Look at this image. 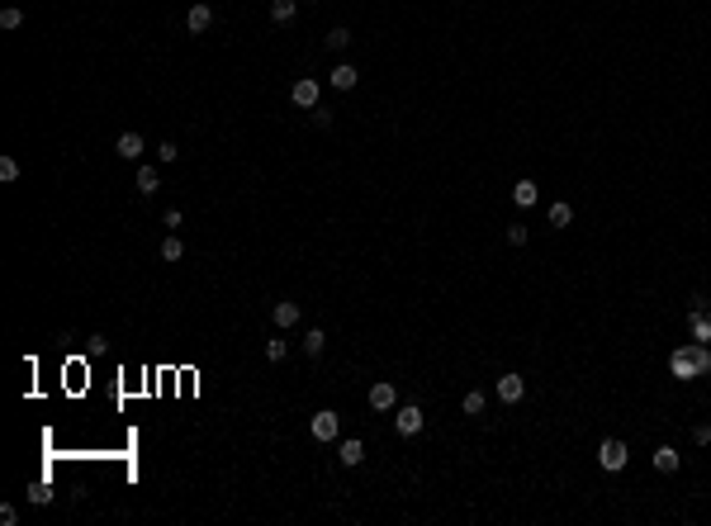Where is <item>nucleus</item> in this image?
Instances as JSON below:
<instances>
[{
  "label": "nucleus",
  "instance_id": "dca6fc26",
  "mask_svg": "<svg viewBox=\"0 0 711 526\" xmlns=\"http://www.w3.org/2000/svg\"><path fill=\"white\" fill-rule=\"evenodd\" d=\"M323 351H328V332H323V327H308V332H304V356H313V361H318Z\"/></svg>",
  "mask_w": 711,
  "mask_h": 526
},
{
  "label": "nucleus",
  "instance_id": "c85d7f7f",
  "mask_svg": "<svg viewBox=\"0 0 711 526\" xmlns=\"http://www.w3.org/2000/svg\"><path fill=\"white\" fill-rule=\"evenodd\" d=\"M693 441H697V446H711V422H697V427H693Z\"/></svg>",
  "mask_w": 711,
  "mask_h": 526
},
{
  "label": "nucleus",
  "instance_id": "20e7f679",
  "mask_svg": "<svg viewBox=\"0 0 711 526\" xmlns=\"http://www.w3.org/2000/svg\"><path fill=\"white\" fill-rule=\"evenodd\" d=\"M289 100H294L299 110H318V100H323V86H318L313 76H299V81H294V90H289Z\"/></svg>",
  "mask_w": 711,
  "mask_h": 526
},
{
  "label": "nucleus",
  "instance_id": "2eb2a0df",
  "mask_svg": "<svg viewBox=\"0 0 711 526\" xmlns=\"http://www.w3.org/2000/svg\"><path fill=\"white\" fill-rule=\"evenodd\" d=\"M678 464H683V455H678L674 446H659V450H654V469H659V474H674Z\"/></svg>",
  "mask_w": 711,
  "mask_h": 526
},
{
  "label": "nucleus",
  "instance_id": "bb28decb",
  "mask_svg": "<svg viewBox=\"0 0 711 526\" xmlns=\"http://www.w3.org/2000/svg\"><path fill=\"white\" fill-rule=\"evenodd\" d=\"M526 238H531V233H526V223H512V228H507V242H512V247H526Z\"/></svg>",
  "mask_w": 711,
  "mask_h": 526
},
{
  "label": "nucleus",
  "instance_id": "f8f14e48",
  "mask_svg": "<svg viewBox=\"0 0 711 526\" xmlns=\"http://www.w3.org/2000/svg\"><path fill=\"white\" fill-rule=\"evenodd\" d=\"M356 81H361V71L351 62H337L332 66V90H356Z\"/></svg>",
  "mask_w": 711,
  "mask_h": 526
},
{
  "label": "nucleus",
  "instance_id": "cd10ccee",
  "mask_svg": "<svg viewBox=\"0 0 711 526\" xmlns=\"http://www.w3.org/2000/svg\"><path fill=\"white\" fill-rule=\"evenodd\" d=\"M157 161H166V166H171V161H180V147H175V143H161V147H157Z\"/></svg>",
  "mask_w": 711,
  "mask_h": 526
},
{
  "label": "nucleus",
  "instance_id": "c756f323",
  "mask_svg": "<svg viewBox=\"0 0 711 526\" xmlns=\"http://www.w3.org/2000/svg\"><path fill=\"white\" fill-rule=\"evenodd\" d=\"M161 223L171 228V233H180V223H185V218H180V209H166V218H161Z\"/></svg>",
  "mask_w": 711,
  "mask_h": 526
},
{
  "label": "nucleus",
  "instance_id": "39448f33",
  "mask_svg": "<svg viewBox=\"0 0 711 526\" xmlns=\"http://www.w3.org/2000/svg\"><path fill=\"white\" fill-rule=\"evenodd\" d=\"M669 370H674V380H702V375H697V361H693V341L669 356Z\"/></svg>",
  "mask_w": 711,
  "mask_h": 526
},
{
  "label": "nucleus",
  "instance_id": "5701e85b",
  "mask_svg": "<svg viewBox=\"0 0 711 526\" xmlns=\"http://www.w3.org/2000/svg\"><path fill=\"white\" fill-rule=\"evenodd\" d=\"M460 408H465V417H479V413H484V394H479V389H470Z\"/></svg>",
  "mask_w": 711,
  "mask_h": 526
},
{
  "label": "nucleus",
  "instance_id": "b1692460",
  "mask_svg": "<svg viewBox=\"0 0 711 526\" xmlns=\"http://www.w3.org/2000/svg\"><path fill=\"white\" fill-rule=\"evenodd\" d=\"M347 43H351V29H342V24H337V29H328V48H332V52H342Z\"/></svg>",
  "mask_w": 711,
  "mask_h": 526
},
{
  "label": "nucleus",
  "instance_id": "1a4fd4ad",
  "mask_svg": "<svg viewBox=\"0 0 711 526\" xmlns=\"http://www.w3.org/2000/svg\"><path fill=\"white\" fill-rule=\"evenodd\" d=\"M536 199H541V185H536V180H526V175H521L517 185H512V204H517V209H531Z\"/></svg>",
  "mask_w": 711,
  "mask_h": 526
},
{
  "label": "nucleus",
  "instance_id": "f3484780",
  "mask_svg": "<svg viewBox=\"0 0 711 526\" xmlns=\"http://www.w3.org/2000/svg\"><path fill=\"white\" fill-rule=\"evenodd\" d=\"M138 190L142 194H157L161 190V171H157V166H138Z\"/></svg>",
  "mask_w": 711,
  "mask_h": 526
},
{
  "label": "nucleus",
  "instance_id": "4be33fe9",
  "mask_svg": "<svg viewBox=\"0 0 711 526\" xmlns=\"http://www.w3.org/2000/svg\"><path fill=\"white\" fill-rule=\"evenodd\" d=\"M19 24H24V10H19V5H5V10H0V29H19Z\"/></svg>",
  "mask_w": 711,
  "mask_h": 526
},
{
  "label": "nucleus",
  "instance_id": "423d86ee",
  "mask_svg": "<svg viewBox=\"0 0 711 526\" xmlns=\"http://www.w3.org/2000/svg\"><path fill=\"white\" fill-rule=\"evenodd\" d=\"M370 408H375V413H394L398 408V389L389 380H375L370 384Z\"/></svg>",
  "mask_w": 711,
  "mask_h": 526
},
{
  "label": "nucleus",
  "instance_id": "ddd939ff",
  "mask_svg": "<svg viewBox=\"0 0 711 526\" xmlns=\"http://www.w3.org/2000/svg\"><path fill=\"white\" fill-rule=\"evenodd\" d=\"M114 152H119L124 161H142V138H138V133H119Z\"/></svg>",
  "mask_w": 711,
  "mask_h": 526
},
{
  "label": "nucleus",
  "instance_id": "f03ea898",
  "mask_svg": "<svg viewBox=\"0 0 711 526\" xmlns=\"http://www.w3.org/2000/svg\"><path fill=\"white\" fill-rule=\"evenodd\" d=\"M308 431H313V441H337V436H342V417L332 413V408H318Z\"/></svg>",
  "mask_w": 711,
  "mask_h": 526
},
{
  "label": "nucleus",
  "instance_id": "0eeeda50",
  "mask_svg": "<svg viewBox=\"0 0 711 526\" xmlns=\"http://www.w3.org/2000/svg\"><path fill=\"white\" fill-rule=\"evenodd\" d=\"M521 394H526V380H521L517 370L498 375V399H503V403H521Z\"/></svg>",
  "mask_w": 711,
  "mask_h": 526
},
{
  "label": "nucleus",
  "instance_id": "f257e3e1",
  "mask_svg": "<svg viewBox=\"0 0 711 526\" xmlns=\"http://www.w3.org/2000/svg\"><path fill=\"white\" fill-rule=\"evenodd\" d=\"M626 460H631V450H626V441H616V436H607L598 446V464L607 469V474H616V469H626Z\"/></svg>",
  "mask_w": 711,
  "mask_h": 526
},
{
  "label": "nucleus",
  "instance_id": "aec40b11",
  "mask_svg": "<svg viewBox=\"0 0 711 526\" xmlns=\"http://www.w3.org/2000/svg\"><path fill=\"white\" fill-rule=\"evenodd\" d=\"M550 223H555V228H569V223H574V204L555 199V204H550Z\"/></svg>",
  "mask_w": 711,
  "mask_h": 526
},
{
  "label": "nucleus",
  "instance_id": "4468645a",
  "mask_svg": "<svg viewBox=\"0 0 711 526\" xmlns=\"http://www.w3.org/2000/svg\"><path fill=\"white\" fill-rule=\"evenodd\" d=\"M270 318H275V327H294V322H299V303L280 299L275 308H270Z\"/></svg>",
  "mask_w": 711,
  "mask_h": 526
},
{
  "label": "nucleus",
  "instance_id": "393cba45",
  "mask_svg": "<svg viewBox=\"0 0 711 526\" xmlns=\"http://www.w3.org/2000/svg\"><path fill=\"white\" fill-rule=\"evenodd\" d=\"M284 356H289V341H284V337H270L266 341V361H284Z\"/></svg>",
  "mask_w": 711,
  "mask_h": 526
},
{
  "label": "nucleus",
  "instance_id": "9b49d317",
  "mask_svg": "<svg viewBox=\"0 0 711 526\" xmlns=\"http://www.w3.org/2000/svg\"><path fill=\"white\" fill-rule=\"evenodd\" d=\"M337 460L347 464V469H356V464L365 460V441H356V436H347V441L337 446Z\"/></svg>",
  "mask_w": 711,
  "mask_h": 526
},
{
  "label": "nucleus",
  "instance_id": "6ab92c4d",
  "mask_svg": "<svg viewBox=\"0 0 711 526\" xmlns=\"http://www.w3.org/2000/svg\"><path fill=\"white\" fill-rule=\"evenodd\" d=\"M185 256V242H180V233H166V242H161V261H180Z\"/></svg>",
  "mask_w": 711,
  "mask_h": 526
},
{
  "label": "nucleus",
  "instance_id": "6e6552de",
  "mask_svg": "<svg viewBox=\"0 0 711 526\" xmlns=\"http://www.w3.org/2000/svg\"><path fill=\"white\" fill-rule=\"evenodd\" d=\"M688 327H693V341H711V308H688Z\"/></svg>",
  "mask_w": 711,
  "mask_h": 526
},
{
  "label": "nucleus",
  "instance_id": "412c9836",
  "mask_svg": "<svg viewBox=\"0 0 711 526\" xmlns=\"http://www.w3.org/2000/svg\"><path fill=\"white\" fill-rule=\"evenodd\" d=\"M693 361H697V375H711V346L707 341H693Z\"/></svg>",
  "mask_w": 711,
  "mask_h": 526
},
{
  "label": "nucleus",
  "instance_id": "7ed1b4c3",
  "mask_svg": "<svg viewBox=\"0 0 711 526\" xmlns=\"http://www.w3.org/2000/svg\"><path fill=\"white\" fill-rule=\"evenodd\" d=\"M427 427V417L417 403H403V408H394V431L398 436H417V431Z\"/></svg>",
  "mask_w": 711,
  "mask_h": 526
},
{
  "label": "nucleus",
  "instance_id": "a878e982",
  "mask_svg": "<svg viewBox=\"0 0 711 526\" xmlns=\"http://www.w3.org/2000/svg\"><path fill=\"white\" fill-rule=\"evenodd\" d=\"M0 180H5V185H15V180H19V161L15 157H0Z\"/></svg>",
  "mask_w": 711,
  "mask_h": 526
},
{
  "label": "nucleus",
  "instance_id": "9d476101",
  "mask_svg": "<svg viewBox=\"0 0 711 526\" xmlns=\"http://www.w3.org/2000/svg\"><path fill=\"white\" fill-rule=\"evenodd\" d=\"M185 29H190V33H209V29H214V10H209V5H190Z\"/></svg>",
  "mask_w": 711,
  "mask_h": 526
},
{
  "label": "nucleus",
  "instance_id": "a211bd4d",
  "mask_svg": "<svg viewBox=\"0 0 711 526\" xmlns=\"http://www.w3.org/2000/svg\"><path fill=\"white\" fill-rule=\"evenodd\" d=\"M294 15H299V5H294V0H270V19H275V24H289Z\"/></svg>",
  "mask_w": 711,
  "mask_h": 526
}]
</instances>
